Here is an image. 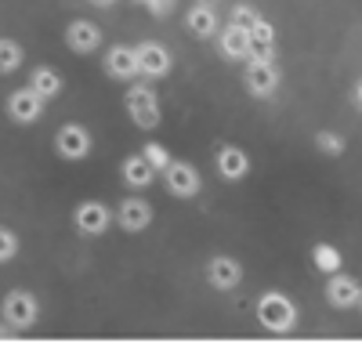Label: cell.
I'll return each mask as SVG.
<instances>
[{"label": "cell", "mask_w": 362, "mask_h": 362, "mask_svg": "<svg viewBox=\"0 0 362 362\" xmlns=\"http://www.w3.org/2000/svg\"><path fill=\"white\" fill-rule=\"evenodd\" d=\"M90 4H95V8H112L116 0H90Z\"/></svg>", "instance_id": "29"}, {"label": "cell", "mask_w": 362, "mask_h": 362, "mask_svg": "<svg viewBox=\"0 0 362 362\" xmlns=\"http://www.w3.org/2000/svg\"><path fill=\"white\" fill-rule=\"evenodd\" d=\"M8 116L15 119V124H37V119L44 116V98L33 87H18V90L8 95Z\"/></svg>", "instance_id": "8"}, {"label": "cell", "mask_w": 362, "mask_h": 362, "mask_svg": "<svg viewBox=\"0 0 362 362\" xmlns=\"http://www.w3.org/2000/svg\"><path fill=\"white\" fill-rule=\"evenodd\" d=\"M218 47H221V54L228 58V62H247L250 58V29L228 22L218 33Z\"/></svg>", "instance_id": "12"}, {"label": "cell", "mask_w": 362, "mask_h": 362, "mask_svg": "<svg viewBox=\"0 0 362 362\" xmlns=\"http://www.w3.org/2000/svg\"><path fill=\"white\" fill-rule=\"evenodd\" d=\"M90 145H95V138H90V131L83 124H62L54 134V153L62 160H87L90 156Z\"/></svg>", "instance_id": "5"}, {"label": "cell", "mask_w": 362, "mask_h": 362, "mask_svg": "<svg viewBox=\"0 0 362 362\" xmlns=\"http://www.w3.org/2000/svg\"><path fill=\"white\" fill-rule=\"evenodd\" d=\"M312 264L322 272V276H329V272H341L344 268V257L337 247H329V243H315L312 247Z\"/></svg>", "instance_id": "20"}, {"label": "cell", "mask_w": 362, "mask_h": 362, "mask_svg": "<svg viewBox=\"0 0 362 362\" xmlns=\"http://www.w3.org/2000/svg\"><path fill=\"white\" fill-rule=\"evenodd\" d=\"M18 254V235L11 232V228H4V225H0V264H4V261H11Z\"/></svg>", "instance_id": "26"}, {"label": "cell", "mask_w": 362, "mask_h": 362, "mask_svg": "<svg viewBox=\"0 0 362 362\" xmlns=\"http://www.w3.org/2000/svg\"><path fill=\"white\" fill-rule=\"evenodd\" d=\"M134 54H138L141 76H148V80H160V76H167V73L174 69V58H170V51H167L160 40H141V44L134 47Z\"/></svg>", "instance_id": "7"}, {"label": "cell", "mask_w": 362, "mask_h": 362, "mask_svg": "<svg viewBox=\"0 0 362 362\" xmlns=\"http://www.w3.org/2000/svg\"><path fill=\"white\" fill-rule=\"evenodd\" d=\"M315 148H319L322 156H344L348 141H344L341 134H334V131H319V134H315Z\"/></svg>", "instance_id": "22"}, {"label": "cell", "mask_w": 362, "mask_h": 362, "mask_svg": "<svg viewBox=\"0 0 362 362\" xmlns=\"http://www.w3.org/2000/svg\"><path fill=\"white\" fill-rule=\"evenodd\" d=\"M141 156H145L148 163H153V170H156V174H163V167L170 163V153H167V148H163L160 141H148V145L141 148Z\"/></svg>", "instance_id": "24"}, {"label": "cell", "mask_w": 362, "mask_h": 362, "mask_svg": "<svg viewBox=\"0 0 362 362\" xmlns=\"http://www.w3.org/2000/svg\"><path fill=\"white\" fill-rule=\"evenodd\" d=\"M105 73H109L112 80H134V76H141L134 47H124V44L109 47V51H105Z\"/></svg>", "instance_id": "15"}, {"label": "cell", "mask_w": 362, "mask_h": 362, "mask_svg": "<svg viewBox=\"0 0 362 362\" xmlns=\"http://www.w3.org/2000/svg\"><path fill=\"white\" fill-rule=\"evenodd\" d=\"M351 98H355V105H358V109H362V80H358V83H355V95H351Z\"/></svg>", "instance_id": "28"}, {"label": "cell", "mask_w": 362, "mask_h": 362, "mask_svg": "<svg viewBox=\"0 0 362 362\" xmlns=\"http://www.w3.org/2000/svg\"><path fill=\"white\" fill-rule=\"evenodd\" d=\"M116 225L124 228V232H145L148 225H153V206H148L141 196H131V199H124L119 203V210H116Z\"/></svg>", "instance_id": "11"}, {"label": "cell", "mask_w": 362, "mask_h": 362, "mask_svg": "<svg viewBox=\"0 0 362 362\" xmlns=\"http://www.w3.org/2000/svg\"><path fill=\"white\" fill-rule=\"evenodd\" d=\"M243 83L254 98H268L279 90V69L276 62H247V73H243Z\"/></svg>", "instance_id": "9"}, {"label": "cell", "mask_w": 362, "mask_h": 362, "mask_svg": "<svg viewBox=\"0 0 362 362\" xmlns=\"http://www.w3.org/2000/svg\"><path fill=\"white\" fill-rule=\"evenodd\" d=\"M326 300H329V308L348 312V308L362 305V283L355 276H344V272H329V279H326Z\"/></svg>", "instance_id": "6"}, {"label": "cell", "mask_w": 362, "mask_h": 362, "mask_svg": "<svg viewBox=\"0 0 362 362\" xmlns=\"http://www.w3.org/2000/svg\"><path fill=\"white\" fill-rule=\"evenodd\" d=\"M0 315L11 329H33L37 326V315H40V305L29 290H8L4 300H0Z\"/></svg>", "instance_id": "3"}, {"label": "cell", "mask_w": 362, "mask_h": 362, "mask_svg": "<svg viewBox=\"0 0 362 362\" xmlns=\"http://www.w3.org/2000/svg\"><path fill=\"white\" fill-rule=\"evenodd\" d=\"M261 18H264V15H261L254 4H235V8H232V22H235V25H243V29H250V25L261 22Z\"/></svg>", "instance_id": "25"}, {"label": "cell", "mask_w": 362, "mask_h": 362, "mask_svg": "<svg viewBox=\"0 0 362 362\" xmlns=\"http://www.w3.org/2000/svg\"><path fill=\"white\" fill-rule=\"evenodd\" d=\"M127 112H131V124L138 131H156L160 119H163L160 102H156V95H153V87H148V83L127 87Z\"/></svg>", "instance_id": "2"}, {"label": "cell", "mask_w": 362, "mask_h": 362, "mask_svg": "<svg viewBox=\"0 0 362 362\" xmlns=\"http://www.w3.org/2000/svg\"><path fill=\"white\" fill-rule=\"evenodd\" d=\"M185 25H189V33L199 37V40H210L218 33V15L210 11V4H192L185 11Z\"/></svg>", "instance_id": "17"}, {"label": "cell", "mask_w": 362, "mask_h": 362, "mask_svg": "<svg viewBox=\"0 0 362 362\" xmlns=\"http://www.w3.org/2000/svg\"><path fill=\"white\" fill-rule=\"evenodd\" d=\"M29 87H33L37 95L47 102V98H58V95H62V76H58L51 66H37L33 76H29Z\"/></svg>", "instance_id": "19"}, {"label": "cell", "mask_w": 362, "mask_h": 362, "mask_svg": "<svg viewBox=\"0 0 362 362\" xmlns=\"http://www.w3.org/2000/svg\"><path fill=\"white\" fill-rule=\"evenodd\" d=\"M22 66V44L18 40H0V73H15Z\"/></svg>", "instance_id": "21"}, {"label": "cell", "mask_w": 362, "mask_h": 362, "mask_svg": "<svg viewBox=\"0 0 362 362\" xmlns=\"http://www.w3.org/2000/svg\"><path fill=\"white\" fill-rule=\"evenodd\" d=\"M206 279H210L214 290H232V286H239V279H243V268H239L235 257L218 254V257H210V264H206Z\"/></svg>", "instance_id": "14"}, {"label": "cell", "mask_w": 362, "mask_h": 362, "mask_svg": "<svg viewBox=\"0 0 362 362\" xmlns=\"http://www.w3.org/2000/svg\"><path fill=\"white\" fill-rule=\"evenodd\" d=\"M73 225H76L83 235H102V232H109V225H112V210H109L105 203L87 199V203H80V206H76Z\"/></svg>", "instance_id": "10"}, {"label": "cell", "mask_w": 362, "mask_h": 362, "mask_svg": "<svg viewBox=\"0 0 362 362\" xmlns=\"http://www.w3.org/2000/svg\"><path fill=\"white\" fill-rule=\"evenodd\" d=\"M138 4H141L145 11H153L156 18H163V15H170V11H174L177 0H138Z\"/></svg>", "instance_id": "27"}, {"label": "cell", "mask_w": 362, "mask_h": 362, "mask_svg": "<svg viewBox=\"0 0 362 362\" xmlns=\"http://www.w3.org/2000/svg\"><path fill=\"white\" fill-rule=\"evenodd\" d=\"M250 47H276V25H272L268 18L250 25Z\"/></svg>", "instance_id": "23"}, {"label": "cell", "mask_w": 362, "mask_h": 362, "mask_svg": "<svg viewBox=\"0 0 362 362\" xmlns=\"http://www.w3.org/2000/svg\"><path fill=\"white\" fill-rule=\"evenodd\" d=\"M66 44L76 54H90V51L102 47V29L95 22H87V18H76V22L66 25Z\"/></svg>", "instance_id": "13"}, {"label": "cell", "mask_w": 362, "mask_h": 362, "mask_svg": "<svg viewBox=\"0 0 362 362\" xmlns=\"http://www.w3.org/2000/svg\"><path fill=\"white\" fill-rule=\"evenodd\" d=\"M119 170H124V181H127L131 189H148V185H153V177H156L153 163H148V160H145L141 153L127 156V160H124V167H119Z\"/></svg>", "instance_id": "18"}, {"label": "cell", "mask_w": 362, "mask_h": 362, "mask_svg": "<svg viewBox=\"0 0 362 362\" xmlns=\"http://www.w3.org/2000/svg\"><path fill=\"white\" fill-rule=\"evenodd\" d=\"M257 322L268 329V334H290V329L297 326V305L286 293L268 290L257 300Z\"/></svg>", "instance_id": "1"}, {"label": "cell", "mask_w": 362, "mask_h": 362, "mask_svg": "<svg viewBox=\"0 0 362 362\" xmlns=\"http://www.w3.org/2000/svg\"><path fill=\"white\" fill-rule=\"evenodd\" d=\"M163 185H167V192L177 196V199H192V196H199V189H203V177H199V170H196L192 163L170 160V163L163 167Z\"/></svg>", "instance_id": "4"}, {"label": "cell", "mask_w": 362, "mask_h": 362, "mask_svg": "<svg viewBox=\"0 0 362 362\" xmlns=\"http://www.w3.org/2000/svg\"><path fill=\"white\" fill-rule=\"evenodd\" d=\"M214 167H218V174L225 181H243L250 174V156L243 153V148H235V145H221Z\"/></svg>", "instance_id": "16"}]
</instances>
